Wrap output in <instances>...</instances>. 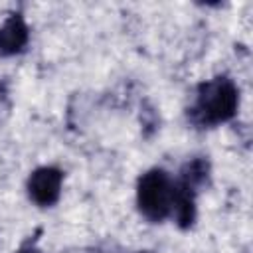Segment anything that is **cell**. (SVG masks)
Instances as JSON below:
<instances>
[{"label": "cell", "mask_w": 253, "mask_h": 253, "mask_svg": "<svg viewBox=\"0 0 253 253\" xmlns=\"http://www.w3.org/2000/svg\"><path fill=\"white\" fill-rule=\"evenodd\" d=\"M239 91L227 75H217L198 85L196 99L188 109V119L198 128H211L235 117Z\"/></svg>", "instance_id": "cell-1"}, {"label": "cell", "mask_w": 253, "mask_h": 253, "mask_svg": "<svg viewBox=\"0 0 253 253\" xmlns=\"http://www.w3.org/2000/svg\"><path fill=\"white\" fill-rule=\"evenodd\" d=\"M174 200V182L162 168L146 170L136 184V206L138 211L152 223H160L170 217Z\"/></svg>", "instance_id": "cell-2"}, {"label": "cell", "mask_w": 253, "mask_h": 253, "mask_svg": "<svg viewBox=\"0 0 253 253\" xmlns=\"http://www.w3.org/2000/svg\"><path fill=\"white\" fill-rule=\"evenodd\" d=\"M63 172L53 166L36 168L28 178V196L34 204L42 208H49L59 200L61 194Z\"/></svg>", "instance_id": "cell-3"}, {"label": "cell", "mask_w": 253, "mask_h": 253, "mask_svg": "<svg viewBox=\"0 0 253 253\" xmlns=\"http://www.w3.org/2000/svg\"><path fill=\"white\" fill-rule=\"evenodd\" d=\"M30 40V30L20 12L10 14L0 26V53L16 55L20 53Z\"/></svg>", "instance_id": "cell-4"}, {"label": "cell", "mask_w": 253, "mask_h": 253, "mask_svg": "<svg viewBox=\"0 0 253 253\" xmlns=\"http://www.w3.org/2000/svg\"><path fill=\"white\" fill-rule=\"evenodd\" d=\"M16 253H42V251L38 249V245H36V241H34V239H28V241H26V243L16 251Z\"/></svg>", "instance_id": "cell-5"}, {"label": "cell", "mask_w": 253, "mask_h": 253, "mask_svg": "<svg viewBox=\"0 0 253 253\" xmlns=\"http://www.w3.org/2000/svg\"><path fill=\"white\" fill-rule=\"evenodd\" d=\"M138 253H148V251H138Z\"/></svg>", "instance_id": "cell-6"}]
</instances>
